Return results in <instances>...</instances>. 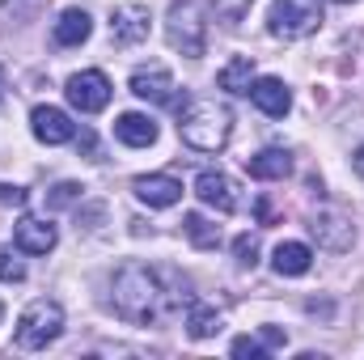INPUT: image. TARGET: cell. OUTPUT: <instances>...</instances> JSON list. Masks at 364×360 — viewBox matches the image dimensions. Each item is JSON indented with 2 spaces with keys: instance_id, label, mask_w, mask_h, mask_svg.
<instances>
[{
  "instance_id": "1",
  "label": "cell",
  "mask_w": 364,
  "mask_h": 360,
  "mask_svg": "<svg viewBox=\"0 0 364 360\" xmlns=\"http://www.w3.org/2000/svg\"><path fill=\"white\" fill-rule=\"evenodd\" d=\"M110 292H114V314L132 327H157L166 314L182 309V301H191L174 271H157L149 263H123L114 271Z\"/></svg>"
},
{
  "instance_id": "31",
  "label": "cell",
  "mask_w": 364,
  "mask_h": 360,
  "mask_svg": "<svg viewBox=\"0 0 364 360\" xmlns=\"http://www.w3.org/2000/svg\"><path fill=\"white\" fill-rule=\"evenodd\" d=\"M0 93H4V73H0Z\"/></svg>"
},
{
  "instance_id": "18",
  "label": "cell",
  "mask_w": 364,
  "mask_h": 360,
  "mask_svg": "<svg viewBox=\"0 0 364 360\" xmlns=\"http://www.w3.org/2000/svg\"><path fill=\"white\" fill-rule=\"evenodd\" d=\"M272 268L279 275H305V271L314 268V250L305 242H279L272 255Z\"/></svg>"
},
{
  "instance_id": "15",
  "label": "cell",
  "mask_w": 364,
  "mask_h": 360,
  "mask_svg": "<svg viewBox=\"0 0 364 360\" xmlns=\"http://www.w3.org/2000/svg\"><path fill=\"white\" fill-rule=\"evenodd\" d=\"M246 170H250V179H259V182L288 179V174H292V153H284V149H263V153L246 157Z\"/></svg>"
},
{
  "instance_id": "9",
  "label": "cell",
  "mask_w": 364,
  "mask_h": 360,
  "mask_svg": "<svg viewBox=\"0 0 364 360\" xmlns=\"http://www.w3.org/2000/svg\"><path fill=\"white\" fill-rule=\"evenodd\" d=\"M149 38V9L140 4H123L110 13V43L114 47H136Z\"/></svg>"
},
{
  "instance_id": "5",
  "label": "cell",
  "mask_w": 364,
  "mask_h": 360,
  "mask_svg": "<svg viewBox=\"0 0 364 360\" xmlns=\"http://www.w3.org/2000/svg\"><path fill=\"white\" fill-rule=\"evenodd\" d=\"M267 26L275 38H305L322 26V0H272Z\"/></svg>"
},
{
  "instance_id": "19",
  "label": "cell",
  "mask_w": 364,
  "mask_h": 360,
  "mask_svg": "<svg viewBox=\"0 0 364 360\" xmlns=\"http://www.w3.org/2000/svg\"><path fill=\"white\" fill-rule=\"evenodd\" d=\"M216 85L225 93H250V85H255V60H250V55H233V60L220 68Z\"/></svg>"
},
{
  "instance_id": "11",
  "label": "cell",
  "mask_w": 364,
  "mask_h": 360,
  "mask_svg": "<svg viewBox=\"0 0 364 360\" xmlns=\"http://www.w3.org/2000/svg\"><path fill=\"white\" fill-rule=\"evenodd\" d=\"M132 191L149 208H174L182 199V182L170 179V174H140V179L132 182Z\"/></svg>"
},
{
  "instance_id": "16",
  "label": "cell",
  "mask_w": 364,
  "mask_h": 360,
  "mask_svg": "<svg viewBox=\"0 0 364 360\" xmlns=\"http://www.w3.org/2000/svg\"><path fill=\"white\" fill-rule=\"evenodd\" d=\"M114 136H119L127 149H149V144L157 140V123H153L149 115H136V110H127V115H119V123H114Z\"/></svg>"
},
{
  "instance_id": "6",
  "label": "cell",
  "mask_w": 364,
  "mask_h": 360,
  "mask_svg": "<svg viewBox=\"0 0 364 360\" xmlns=\"http://www.w3.org/2000/svg\"><path fill=\"white\" fill-rule=\"evenodd\" d=\"M309 233L318 238L322 250H335V255L352 250V242H356V229H352V221H348L339 208H318V212L309 216Z\"/></svg>"
},
{
  "instance_id": "14",
  "label": "cell",
  "mask_w": 364,
  "mask_h": 360,
  "mask_svg": "<svg viewBox=\"0 0 364 360\" xmlns=\"http://www.w3.org/2000/svg\"><path fill=\"white\" fill-rule=\"evenodd\" d=\"M250 102H255L263 115H272V119H284V115L292 110V93H288V85H284L279 77H259V81L250 85Z\"/></svg>"
},
{
  "instance_id": "29",
  "label": "cell",
  "mask_w": 364,
  "mask_h": 360,
  "mask_svg": "<svg viewBox=\"0 0 364 360\" xmlns=\"http://www.w3.org/2000/svg\"><path fill=\"white\" fill-rule=\"evenodd\" d=\"M77 149H81V153H90V157H93V149H97V144H93V132H81V136H77Z\"/></svg>"
},
{
  "instance_id": "30",
  "label": "cell",
  "mask_w": 364,
  "mask_h": 360,
  "mask_svg": "<svg viewBox=\"0 0 364 360\" xmlns=\"http://www.w3.org/2000/svg\"><path fill=\"white\" fill-rule=\"evenodd\" d=\"M352 166H356V174H360V179H364V144H360V149H356V153H352Z\"/></svg>"
},
{
  "instance_id": "12",
  "label": "cell",
  "mask_w": 364,
  "mask_h": 360,
  "mask_svg": "<svg viewBox=\"0 0 364 360\" xmlns=\"http://www.w3.org/2000/svg\"><path fill=\"white\" fill-rule=\"evenodd\" d=\"M195 195L208 208H216V212H237V186H233V179H225L220 170H203L195 179Z\"/></svg>"
},
{
  "instance_id": "22",
  "label": "cell",
  "mask_w": 364,
  "mask_h": 360,
  "mask_svg": "<svg viewBox=\"0 0 364 360\" xmlns=\"http://www.w3.org/2000/svg\"><path fill=\"white\" fill-rule=\"evenodd\" d=\"M81 195H85L81 182H55V186L47 191V208H68V203H77Z\"/></svg>"
},
{
  "instance_id": "20",
  "label": "cell",
  "mask_w": 364,
  "mask_h": 360,
  "mask_svg": "<svg viewBox=\"0 0 364 360\" xmlns=\"http://www.w3.org/2000/svg\"><path fill=\"white\" fill-rule=\"evenodd\" d=\"M182 233H186L199 250H216V246H220V225H212V221L199 216V212H186V216H182Z\"/></svg>"
},
{
  "instance_id": "23",
  "label": "cell",
  "mask_w": 364,
  "mask_h": 360,
  "mask_svg": "<svg viewBox=\"0 0 364 360\" xmlns=\"http://www.w3.org/2000/svg\"><path fill=\"white\" fill-rule=\"evenodd\" d=\"M233 259H237L242 268H255V263H259V238H255V233L233 238Z\"/></svg>"
},
{
  "instance_id": "27",
  "label": "cell",
  "mask_w": 364,
  "mask_h": 360,
  "mask_svg": "<svg viewBox=\"0 0 364 360\" xmlns=\"http://www.w3.org/2000/svg\"><path fill=\"white\" fill-rule=\"evenodd\" d=\"M259 339H263V348H267V352L288 344V335H284V331H275V327H263V331H259Z\"/></svg>"
},
{
  "instance_id": "8",
  "label": "cell",
  "mask_w": 364,
  "mask_h": 360,
  "mask_svg": "<svg viewBox=\"0 0 364 360\" xmlns=\"http://www.w3.org/2000/svg\"><path fill=\"white\" fill-rule=\"evenodd\" d=\"M132 93L153 102V106H174V77L161 64H140L132 73Z\"/></svg>"
},
{
  "instance_id": "2",
  "label": "cell",
  "mask_w": 364,
  "mask_h": 360,
  "mask_svg": "<svg viewBox=\"0 0 364 360\" xmlns=\"http://www.w3.org/2000/svg\"><path fill=\"white\" fill-rule=\"evenodd\" d=\"M229 132H233V115L216 97H191L178 110V136L195 153H220L229 144Z\"/></svg>"
},
{
  "instance_id": "32",
  "label": "cell",
  "mask_w": 364,
  "mask_h": 360,
  "mask_svg": "<svg viewBox=\"0 0 364 360\" xmlns=\"http://www.w3.org/2000/svg\"><path fill=\"white\" fill-rule=\"evenodd\" d=\"M0 318H4V305H0Z\"/></svg>"
},
{
  "instance_id": "3",
  "label": "cell",
  "mask_w": 364,
  "mask_h": 360,
  "mask_svg": "<svg viewBox=\"0 0 364 360\" xmlns=\"http://www.w3.org/2000/svg\"><path fill=\"white\" fill-rule=\"evenodd\" d=\"M64 335V309L55 305V301H34V305H26V314L17 318V348H26V352H38V348H47V344H55Z\"/></svg>"
},
{
  "instance_id": "26",
  "label": "cell",
  "mask_w": 364,
  "mask_h": 360,
  "mask_svg": "<svg viewBox=\"0 0 364 360\" xmlns=\"http://www.w3.org/2000/svg\"><path fill=\"white\" fill-rule=\"evenodd\" d=\"M229 352H233V356H250V360H263V356H267V348H263V339H259V335H255V339H250V335L233 339V348H229Z\"/></svg>"
},
{
  "instance_id": "10",
  "label": "cell",
  "mask_w": 364,
  "mask_h": 360,
  "mask_svg": "<svg viewBox=\"0 0 364 360\" xmlns=\"http://www.w3.org/2000/svg\"><path fill=\"white\" fill-rule=\"evenodd\" d=\"M30 123H34V136L43 144H68V140H77V123L60 106H34Z\"/></svg>"
},
{
  "instance_id": "24",
  "label": "cell",
  "mask_w": 364,
  "mask_h": 360,
  "mask_svg": "<svg viewBox=\"0 0 364 360\" xmlns=\"http://www.w3.org/2000/svg\"><path fill=\"white\" fill-rule=\"evenodd\" d=\"M208 4H212V13L220 21H242L250 13V0H208Z\"/></svg>"
},
{
  "instance_id": "25",
  "label": "cell",
  "mask_w": 364,
  "mask_h": 360,
  "mask_svg": "<svg viewBox=\"0 0 364 360\" xmlns=\"http://www.w3.org/2000/svg\"><path fill=\"white\" fill-rule=\"evenodd\" d=\"M0 280L4 284H21L26 280V263L13 259V250H0Z\"/></svg>"
},
{
  "instance_id": "4",
  "label": "cell",
  "mask_w": 364,
  "mask_h": 360,
  "mask_svg": "<svg viewBox=\"0 0 364 360\" xmlns=\"http://www.w3.org/2000/svg\"><path fill=\"white\" fill-rule=\"evenodd\" d=\"M166 38H170V47L182 51L186 60H199L208 51V26H203L199 9L191 0H174L170 4V13H166Z\"/></svg>"
},
{
  "instance_id": "21",
  "label": "cell",
  "mask_w": 364,
  "mask_h": 360,
  "mask_svg": "<svg viewBox=\"0 0 364 360\" xmlns=\"http://www.w3.org/2000/svg\"><path fill=\"white\" fill-rule=\"evenodd\" d=\"M186 331H191V339H212V335L220 331V314L208 309V305H199V301H191V309H186Z\"/></svg>"
},
{
  "instance_id": "7",
  "label": "cell",
  "mask_w": 364,
  "mask_h": 360,
  "mask_svg": "<svg viewBox=\"0 0 364 360\" xmlns=\"http://www.w3.org/2000/svg\"><path fill=\"white\" fill-rule=\"evenodd\" d=\"M64 93H68V102H73L81 115H97V110H106V102H110V81H106V73L90 68V73L68 77Z\"/></svg>"
},
{
  "instance_id": "28",
  "label": "cell",
  "mask_w": 364,
  "mask_h": 360,
  "mask_svg": "<svg viewBox=\"0 0 364 360\" xmlns=\"http://www.w3.org/2000/svg\"><path fill=\"white\" fill-rule=\"evenodd\" d=\"M0 203H13V208H21V203H26V191H21V186H0Z\"/></svg>"
},
{
  "instance_id": "17",
  "label": "cell",
  "mask_w": 364,
  "mask_h": 360,
  "mask_svg": "<svg viewBox=\"0 0 364 360\" xmlns=\"http://www.w3.org/2000/svg\"><path fill=\"white\" fill-rule=\"evenodd\" d=\"M51 34H55V43H60V47H81V43L93 34V17L85 13V9H64Z\"/></svg>"
},
{
  "instance_id": "13",
  "label": "cell",
  "mask_w": 364,
  "mask_h": 360,
  "mask_svg": "<svg viewBox=\"0 0 364 360\" xmlns=\"http://www.w3.org/2000/svg\"><path fill=\"white\" fill-rule=\"evenodd\" d=\"M13 238H17V250H26V255H47V250H55V242H60L55 225H51V221H38V216H21Z\"/></svg>"
}]
</instances>
